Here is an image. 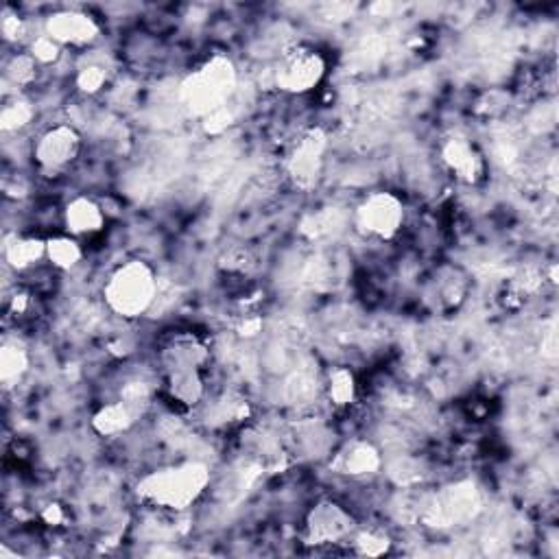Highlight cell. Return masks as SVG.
<instances>
[{"label": "cell", "mask_w": 559, "mask_h": 559, "mask_svg": "<svg viewBox=\"0 0 559 559\" xmlns=\"http://www.w3.org/2000/svg\"><path fill=\"white\" fill-rule=\"evenodd\" d=\"M479 507V496L474 485H455L439 494L435 503L428 507V520L439 522L437 527H453L457 522L466 520L474 514V509Z\"/></svg>", "instance_id": "obj_9"}, {"label": "cell", "mask_w": 559, "mask_h": 559, "mask_svg": "<svg viewBox=\"0 0 559 559\" xmlns=\"http://www.w3.org/2000/svg\"><path fill=\"white\" fill-rule=\"evenodd\" d=\"M105 79H107V75H105V70H103L101 66H86V68H81V70H79L77 86H79L83 92L94 94V92H99V90L103 88Z\"/></svg>", "instance_id": "obj_24"}, {"label": "cell", "mask_w": 559, "mask_h": 559, "mask_svg": "<svg viewBox=\"0 0 559 559\" xmlns=\"http://www.w3.org/2000/svg\"><path fill=\"white\" fill-rule=\"evenodd\" d=\"M164 394L182 409H193L204 400L206 385L201 370H169L164 372Z\"/></svg>", "instance_id": "obj_12"}, {"label": "cell", "mask_w": 559, "mask_h": 559, "mask_svg": "<svg viewBox=\"0 0 559 559\" xmlns=\"http://www.w3.org/2000/svg\"><path fill=\"white\" fill-rule=\"evenodd\" d=\"M160 363L164 372L169 370H204L210 359V350L193 332L173 330L160 341Z\"/></svg>", "instance_id": "obj_7"}, {"label": "cell", "mask_w": 559, "mask_h": 559, "mask_svg": "<svg viewBox=\"0 0 559 559\" xmlns=\"http://www.w3.org/2000/svg\"><path fill=\"white\" fill-rule=\"evenodd\" d=\"M158 297V280L142 260H129L118 267L105 284V302L116 315L134 319L145 315Z\"/></svg>", "instance_id": "obj_2"}, {"label": "cell", "mask_w": 559, "mask_h": 559, "mask_svg": "<svg viewBox=\"0 0 559 559\" xmlns=\"http://www.w3.org/2000/svg\"><path fill=\"white\" fill-rule=\"evenodd\" d=\"M328 394H330V400L335 402L337 407H346V404H350L354 400V394H356L354 376L348 370L339 367V370L330 374Z\"/></svg>", "instance_id": "obj_20"}, {"label": "cell", "mask_w": 559, "mask_h": 559, "mask_svg": "<svg viewBox=\"0 0 559 559\" xmlns=\"http://www.w3.org/2000/svg\"><path fill=\"white\" fill-rule=\"evenodd\" d=\"M44 518H46V522H51V525H53V522L62 520V509H59L57 505H51L49 509L44 511Z\"/></svg>", "instance_id": "obj_27"}, {"label": "cell", "mask_w": 559, "mask_h": 559, "mask_svg": "<svg viewBox=\"0 0 559 559\" xmlns=\"http://www.w3.org/2000/svg\"><path fill=\"white\" fill-rule=\"evenodd\" d=\"M27 367H29V356L25 348L18 346V343H5L3 350H0V376H3L5 383L18 380L27 372Z\"/></svg>", "instance_id": "obj_19"}, {"label": "cell", "mask_w": 559, "mask_h": 559, "mask_svg": "<svg viewBox=\"0 0 559 559\" xmlns=\"http://www.w3.org/2000/svg\"><path fill=\"white\" fill-rule=\"evenodd\" d=\"M444 160L457 173V177L466 182L479 180V175L483 173V160L468 140L463 138H453L446 142L444 147Z\"/></svg>", "instance_id": "obj_15"}, {"label": "cell", "mask_w": 559, "mask_h": 559, "mask_svg": "<svg viewBox=\"0 0 559 559\" xmlns=\"http://www.w3.org/2000/svg\"><path fill=\"white\" fill-rule=\"evenodd\" d=\"M326 151V136L315 129L308 132L300 145L295 147L289 158V175L297 186H313L321 173V162H324Z\"/></svg>", "instance_id": "obj_10"}, {"label": "cell", "mask_w": 559, "mask_h": 559, "mask_svg": "<svg viewBox=\"0 0 559 559\" xmlns=\"http://www.w3.org/2000/svg\"><path fill=\"white\" fill-rule=\"evenodd\" d=\"M326 75V62L308 46H295L280 57L276 83L282 92L304 94L317 88Z\"/></svg>", "instance_id": "obj_4"}, {"label": "cell", "mask_w": 559, "mask_h": 559, "mask_svg": "<svg viewBox=\"0 0 559 559\" xmlns=\"http://www.w3.org/2000/svg\"><path fill=\"white\" fill-rule=\"evenodd\" d=\"M356 533V520L335 501H321L308 511L304 540L308 546H335Z\"/></svg>", "instance_id": "obj_5"}, {"label": "cell", "mask_w": 559, "mask_h": 559, "mask_svg": "<svg viewBox=\"0 0 559 559\" xmlns=\"http://www.w3.org/2000/svg\"><path fill=\"white\" fill-rule=\"evenodd\" d=\"M356 228L372 239H394L404 223L402 201L391 193H372L356 208Z\"/></svg>", "instance_id": "obj_6"}, {"label": "cell", "mask_w": 559, "mask_h": 559, "mask_svg": "<svg viewBox=\"0 0 559 559\" xmlns=\"http://www.w3.org/2000/svg\"><path fill=\"white\" fill-rule=\"evenodd\" d=\"M380 468V455L372 444L354 442L341 450L335 459V470L348 477H367Z\"/></svg>", "instance_id": "obj_14"}, {"label": "cell", "mask_w": 559, "mask_h": 559, "mask_svg": "<svg viewBox=\"0 0 559 559\" xmlns=\"http://www.w3.org/2000/svg\"><path fill=\"white\" fill-rule=\"evenodd\" d=\"M64 221L70 236H94L103 230L105 212L103 208L88 197H77L70 201L64 212Z\"/></svg>", "instance_id": "obj_13"}, {"label": "cell", "mask_w": 559, "mask_h": 559, "mask_svg": "<svg viewBox=\"0 0 559 559\" xmlns=\"http://www.w3.org/2000/svg\"><path fill=\"white\" fill-rule=\"evenodd\" d=\"M352 544H354V551L359 555L376 557V555H385L389 551L391 542L387 540V535L380 531H361L354 535Z\"/></svg>", "instance_id": "obj_22"}, {"label": "cell", "mask_w": 559, "mask_h": 559, "mask_svg": "<svg viewBox=\"0 0 559 559\" xmlns=\"http://www.w3.org/2000/svg\"><path fill=\"white\" fill-rule=\"evenodd\" d=\"M33 118V107L27 101H14L7 103L3 114H0V125H3L5 132H18V129L27 127Z\"/></svg>", "instance_id": "obj_21"}, {"label": "cell", "mask_w": 559, "mask_h": 559, "mask_svg": "<svg viewBox=\"0 0 559 559\" xmlns=\"http://www.w3.org/2000/svg\"><path fill=\"white\" fill-rule=\"evenodd\" d=\"M3 33H5V38L7 40H14L18 38V33H20V20L16 16H9L5 14V20H3Z\"/></svg>", "instance_id": "obj_26"}, {"label": "cell", "mask_w": 559, "mask_h": 559, "mask_svg": "<svg viewBox=\"0 0 559 559\" xmlns=\"http://www.w3.org/2000/svg\"><path fill=\"white\" fill-rule=\"evenodd\" d=\"M210 483V470L199 461L180 463L164 470H156L142 477L136 485V494L142 503L158 509L184 511L206 492Z\"/></svg>", "instance_id": "obj_1"}, {"label": "cell", "mask_w": 559, "mask_h": 559, "mask_svg": "<svg viewBox=\"0 0 559 559\" xmlns=\"http://www.w3.org/2000/svg\"><path fill=\"white\" fill-rule=\"evenodd\" d=\"M44 256H46V241H42V239H31V236H16L14 241H9L5 245L7 263L18 271L31 269L35 263H40Z\"/></svg>", "instance_id": "obj_17"}, {"label": "cell", "mask_w": 559, "mask_h": 559, "mask_svg": "<svg viewBox=\"0 0 559 559\" xmlns=\"http://www.w3.org/2000/svg\"><path fill=\"white\" fill-rule=\"evenodd\" d=\"M31 55L35 57V62L49 64V62H53V59H57L59 44L53 38H49V35H40V38L35 40L31 46Z\"/></svg>", "instance_id": "obj_25"}, {"label": "cell", "mask_w": 559, "mask_h": 559, "mask_svg": "<svg viewBox=\"0 0 559 559\" xmlns=\"http://www.w3.org/2000/svg\"><path fill=\"white\" fill-rule=\"evenodd\" d=\"M236 86V70L228 57H212L182 83V101L190 112L208 116L228 103Z\"/></svg>", "instance_id": "obj_3"}, {"label": "cell", "mask_w": 559, "mask_h": 559, "mask_svg": "<svg viewBox=\"0 0 559 559\" xmlns=\"http://www.w3.org/2000/svg\"><path fill=\"white\" fill-rule=\"evenodd\" d=\"M81 138L70 125H57L44 132L35 145V162L42 171L57 173L64 171L68 164H73L79 156Z\"/></svg>", "instance_id": "obj_8"}, {"label": "cell", "mask_w": 559, "mask_h": 559, "mask_svg": "<svg viewBox=\"0 0 559 559\" xmlns=\"http://www.w3.org/2000/svg\"><path fill=\"white\" fill-rule=\"evenodd\" d=\"M7 77L16 83V86H27L35 77V57L33 55H18L11 59L7 66Z\"/></svg>", "instance_id": "obj_23"}, {"label": "cell", "mask_w": 559, "mask_h": 559, "mask_svg": "<svg viewBox=\"0 0 559 559\" xmlns=\"http://www.w3.org/2000/svg\"><path fill=\"white\" fill-rule=\"evenodd\" d=\"M81 256V245L77 243L75 236H55V239L46 241V258H49L57 269H73L81 260Z\"/></svg>", "instance_id": "obj_18"}, {"label": "cell", "mask_w": 559, "mask_h": 559, "mask_svg": "<svg viewBox=\"0 0 559 559\" xmlns=\"http://www.w3.org/2000/svg\"><path fill=\"white\" fill-rule=\"evenodd\" d=\"M46 35L59 46H86L92 40H97L99 25L88 14H81V11H59V14L49 18Z\"/></svg>", "instance_id": "obj_11"}, {"label": "cell", "mask_w": 559, "mask_h": 559, "mask_svg": "<svg viewBox=\"0 0 559 559\" xmlns=\"http://www.w3.org/2000/svg\"><path fill=\"white\" fill-rule=\"evenodd\" d=\"M138 411L134 407H129L125 400H116L112 404H105L92 418L94 431L105 437H112L118 433H125L129 426L136 422Z\"/></svg>", "instance_id": "obj_16"}]
</instances>
